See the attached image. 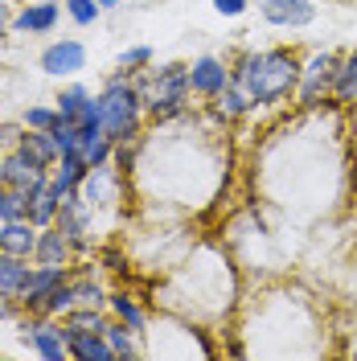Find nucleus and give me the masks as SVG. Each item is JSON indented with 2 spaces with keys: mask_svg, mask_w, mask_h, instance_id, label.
I'll list each match as a JSON object with an SVG mask.
<instances>
[{
  "mask_svg": "<svg viewBox=\"0 0 357 361\" xmlns=\"http://www.w3.org/2000/svg\"><path fill=\"white\" fill-rule=\"evenodd\" d=\"M74 247H70V238L58 230V226H42V234H37V250H33V263H42V267H66Z\"/></svg>",
  "mask_w": 357,
  "mask_h": 361,
  "instance_id": "13",
  "label": "nucleus"
},
{
  "mask_svg": "<svg viewBox=\"0 0 357 361\" xmlns=\"http://www.w3.org/2000/svg\"><path fill=\"white\" fill-rule=\"evenodd\" d=\"M234 82H243L250 103H259V107L284 103L291 90L300 87V58L288 54V49L246 54L243 62H238V70H234Z\"/></svg>",
  "mask_w": 357,
  "mask_h": 361,
  "instance_id": "1",
  "label": "nucleus"
},
{
  "mask_svg": "<svg viewBox=\"0 0 357 361\" xmlns=\"http://www.w3.org/2000/svg\"><path fill=\"white\" fill-rule=\"evenodd\" d=\"M78 128V123H74ZM111 152H115V144L107 140V132L95 123V128H78V148H74V157L83 160L87 169H103L107 160H111Z\"/></svg>",
  "mask_w": 357,
  "mask_h": 361,
  "instance_id": "12",
  "label": "nucleus"
},
{
  "mask_svg": "<svg viewBox=\"0 0 357 361\" xmlns=\"http://www.w3.org/2000/svg\"><path fill=\"white\" fill-rule=\"evenodd\" d=\"M255 4L271 25H284V29H304V25L316 21L313 0H255Z\"/></svg>",
  "mask_w": 357,
  "mask_h": 361,
  "instance_id": "9",
  "label": "nucleus"
},
{
  "mask_svg": "<svg viewBox=\"0 0 357 361\" xmlns=\"http://www.w3.org/2000/svg\"><path fill=\"white\" fill-rule=\"evenodd\" d=\"M21 341L45 361H62L70 357L66 349V333H62V324H54V316H33L29 324H21Z\"/></svg>",
  "mask_w": 357,
  "mask_h": 361,
  "instance_id": "5",
  "label": "nucleus"
},
{
  "mask_svg": "<svg viewBox=\"0 0 357 361\" xmlns=\"http://www.w3.org/2000/svg\"><path fill=\"white\" fill-rule=\"evenodd\" d=\"M95 99H99V123H103L107 140H111L115 148L128 144L140 132V111H144V99H140L135 82H128L123 74L119 78H107Z\"/></svg>",
  "mask_w": 357,
  "mask_h": 361,
  "instance_id": "2",
  "label": "nucleus"
},
{
  "mask_svg": "<svg viewBox=\"0 0 357 361\" xmlns=\"http://www.w3.org/2000/svg\"><path fill=\"white\" fill-rule=\"evenodd\" d=\"M8 29H13V4H8V0H0V42L8 37Z\"/></svg>",
  "mask_w": 357,
  "mask_h": 361,
  "instance_id": "30",
  "label": "nucleus"
},
{
  "mask_svg": "<svg viewBox=\"0 0 357 361\" xmlns=\"http://www.w3.org/2000/svg\"><path fill=\"white\" fill-rule=\"evenodd\" d=\"M54 25H58V4L54 0H37V4H25L21 13H13L17 33H54Z\"/></svg>",
  "mask_w": 357,
  "mask_h": 361,
  "instance_id": "15",
  "label": "nucleus"
},
{
  "mask_svg": "<svg viewBox=\"0 0 357 361\" xmlns=\"http://www.w3.org/2000/svg\"><path fill=\"white\" fill-rule=\"evenodd\" d=\"M17 218H29V193L0 185V222H17Z\"/></svg>",
  "mask_w": 357,
  "mask_h": 361,
  "instance_id": "23",
  "label": "nucleus"
},
{
  "mask_svg": "<svg viewBox=\"0 0 357 361\" xmlns=\"http://www.w3.org/2000/svg\"><path fill=\"white\" fill-rule=\"evenodd\" d=\"M17 148H21L25 157H33L37 164H45V169H54V164H58V157H62V148H58L54 132H33V128H25V132H21Z\"/></svg>",
  "mask_w": 357,
  "mask_h": 361,
  "instance_id": "19",
  "label": "nucleus"
},
{
  "mask_svg": "<svg viewBox=\"0 0 357 361\" xmlns=\"http://www.w3.org/2000/svg\"><path fill=\"white\" fill-rule=\"evenodd\" d=\"M87 173H90L87 164L74 157V152H66V157H58V164L49 169V185H54L62 197H70V193H78V185L87 180Z\"/></svg>",
  "mask_w": 357,
  "mask_h": 361,
  "instance_id": "18",
  "label": "nucleus"
},
{
  "mask_svg": "<svg viewBox=\"0 0 357 361\" xmlns=\"http://www.w3.org/2000/svg\"><path fill=\"white\" fill-rule=\"evenodd\" d=\"M42 70L49 78H70L78 70H87V45L74 42V37H62V42L45 45L42 49Z\"/></svg>",
  "mask_w": 357,
  "mask_h": 361,
  "instance_id": "7",
  "label": "nucleus"
},
{
  "mask_svg": "<svg viewBox=\"0 0 357 361\" xmlns=\"http://www.w3.org/2000/svg\"><path fill=\"white\" fill-rule=\"evenodd\" d=\"M148 62H152V49L148 45H132V49L119 54V70H144Z\"/></svg>",
  "mask_w": 357,
  "mask_h": 361,
  "instance_id": "28",
  "label": "nucleus"
},
{
  "mask_svg": "<svg viewBox=\"0 0 357 361\" xmlns=\"http://www.w3.org/2000/svg\"><path fill=\"white\" fill-rule=\"evenodd\" d=\"M0 164H4V185H8V189H21V193H33V189L49 177V169L37 164L33 157H25L21 148H8V152L0 157Z\"/></svg>",
  "mask_w": 357,
  "mask_h": 361,
  "instance_id": "8",
  "label": "nucleus"
},
{
  "mask_svg": "<svg viewBox=\"0 0 357 361\" xmlns=\"http://www.w3.org/2000/svg\"><path fill=\"white\" fill-rule=\"evenodd\" d=\"M66 279H70V271H66V267H42V263H33V275H29V288H25V292H21V300H17V304H21V312L37 316V308H42V300H45L49 292H54L58 283H66Z\"/></svg>",
  "mask_w": 357,
  "mask_h": 361,
  "instance_id": "10",
  "label": "nucleus"
},
{
  "mask_svg": "<svg viewBox=\"0 0 357 361\" xmlns=\"http://www.w3.org/2000/svg\"><path fill=\"white\" fill-rule=\"evenodd\" d=\"M58 209H62V193H58V189L49 185V177H45L42 185L29 193V222L37 226V230H42V226H54L58 222Z\"/></svg>",
  "mask_w": 357,
  "mask_h": 361,
  "instance_id": "17",
  "label": "nucleus"
},
{
  "mask_svg": "<svg viewBox=\"0 0 357 361\" xmlns=\"http://www.w3.org/2000/svg\"><path fill=\"white\" fill-rule=\"evenodd\" d=\"M107 304L115 308V316H119V320H123L128 329H135V333H144V312L135 308V300H132L128 292H115L111 300H107Z\"/></svg>",
  "mask_w": 357,
  "mask_h": 361,
  "instance_id": "24",
  "label": "nucleus"
},
{
  "mask_svg": "<svg viewBox=\"0 0 357 361\" xmlns=\"http://www.w3.org/2000/svg\"><path fill=\"white\" fill-rule=\"evenodd\" d=\"M29 275H33L29 259L0 250V295H8V300H21V292L29 288Z\"/></svg>",
  "mask_w": 357,
  "mask_h": 361,
  "instance_id": "16",
  "label": "nucleus"
},
{
  "mask_svg": "<svg viewBox=\"0 0 357 361\" xmlns=\"http://www.w3.org/2000/svg\"><path fill=\"white\" fill-rule=\"evenodd\" d=\"M333 82H337V58L333 54H316L308 66H300V103L304 107H316L325 103V94H333Z\"/></svg>",
  "mask_w": 357,
  "mask_h": 361,
  "instance_id": "6",
  "label": "nucleus"
},
{
  "mask_svg": "<svg viewBox=\"0 0 357 361\" xmlns=\"http://www.w3.org/2000/svg\"><path fill=\"white\" fill-rule=\"evenodd\" d=\"M90 222H95V209H90V202L83 197V193L62 197V209H58V222L54 226L70 238L74 255H87L90 250Z\"/></svg>",
  "mask_w": 357,
  "mask_h": 361,
  "instance_id": "4",
  "label": "nucleus"
},
{
  "mask_svg": "<svg viewBox=\"0 0 357 361\" xmlns=\"http://www.w3.org/2000/svg\"><path fill=\"white\" fill-rule=\"evenodd\" d=\"M214 8H218L222 17H243V13H246V0H214Z\"/></svg>",
  "mask_w": 357,
  "mask_h": 361,
  "instance_id": "29",
  "label": "nucleus"
},
{
  "mask_svg": "<svg viewBox=\"0 0 357 361\" xmlns=\"http://www.w3.org/2000/svg\"><path fill=\"white\" fill-rule=\"evenodd\" d=\"M246 107H255V103H250V94L243 90V82H234V78H230V87L218 94V115H222V119H234V115H243Z\"/></svg>",
  "mask_w": 357,
  "mask_h": 361,
  "instance_id": "22",
  "label": "nucleus"
},
{
  "mask_svg": "<svg viewBox=\"0 0 357 361\" xmlns=\"http://www.w3.org/2000/svg\"><path fill=\"white\" fill-rule=\"evenodd\" d=\"M66 13L74 25H95L103 8H99V0H66Z\"/></svg>",
  "mask_w": 357,
  "mask_h": 361,
  "instance_id": "27",
  "label": "nucleus"
},
{
  "mask_svg": "<svg viewBox=\"0 0 357 361\" xmlns=\"http://www.w3.org/2000/svg\"><path fill=\"white\" fill-rule=\"evenodd\" d=\"M115 4H119V0H99V8H115Z\"/></svg>",
  "mask_w": 357,
  "mask_h": 361,
  "instance_id": "31",
  "label": "nucleus"
},
{
  "mask_svg": "<svg viewBox=\"0 0 357 361\" xmlns=\"http://www.w3.org/2000/svg\"><path fill=\"white\" fill-rule=\"evenodd\" d=\"M0 185H4V164H0Z\"/></svg>",
  "mask_w": 357,
  "mask_h": 361,
  "instance_id": "32",
  "label": "nucleus"
},
{
  "mask_svg": "<svg viewBox=\"0 0 357 361\" xmlns=\"http://www.w3.org/2000/svg\"><path fill=\"white\" fill-rule=\"evenodd\" d=\"M337 103H357V49L345 54V62H337V82H333Z\"/></svg>",
  "mask_w": 357,
  "mask_h": 361,
  "instance_id": "20",
  "label": "nucleus"
},
{
  "mask_svg": "<svg viewBox=\"0 0 357 361\" xmlns=\"http://www.w3.org/2000/svg\"><path fill=\"white\" fill-rule=\"evenodd\" d=\"M87 99H90V90L83 87V82H70V87L58 94V103H54V107L62 111V119H74V115L83 111V103H87Z\"/></svg>",
  "mask_w": 357,
  "mask_h": 361,
  "instance_id": "25",
  "label": "nucleus"
},
{
  "mask_svg": "<svg viewBox=\"0 0 357 361\" xmlns=\"http://www.w3.org/2000/svg\"><path fill=\"white\" fill-rule=\"evenodd\" d=\"M37 226L29 222V218H17V222H0V250H8V255H21V259H33V250H37Z\"/></svg>",
  "mask_w": 357,
  "mask_h": 361,
  "instance_id": "14",
  "label": "nucleus"
},
{
  "mask_svg": "<svg viewBox=\"0 0 357 361\" xmlns=\"http://www.w3.org/2000/svg\"><path fill=\"white\" fill-rule=\"evenodd\" d=\"M103 337H107V345H111V353H115V361H128V357H140V345H135V329H128L123 320L119 324H107L103 329Z\"/></svg>",
  "mask_w": 357,
  "mask_h": 361,
  "instance_id": "21",
  "label": "nucleus"
},
{
  "mask_svg": "<svg viewBox=\"0 0 357 361\" xmlns=\"http://www.w3.org/2000/svg\"><path fill=\"white\" fill-rule=\"evenodd\" d=\"M140 99H144V111L152 119H173V115L185 111V99H189V66H160V70H148L140 82Z\"/></svg>",
  "mask_w": 357,
  "mask_h": 361,
  "instance_id": "3",
  "label": "nucleus"
},
{
  "mask_svg": "<svg viewBox=\"0 0 357 361\" xmlns=\"http://www.w3.org/2000/svg\"><path fill=\"white\" fill-rule=\"evenodd\" d=\"M58 119H62V111H58V107H45V103L25 107V115H21V123H25V128H33V132H49Z\"/></svg>",
  "mask_w": 357,
  "mask_h": 361,
  "instance_id": "26",
  "label": "nucleus"
},
{
  "mask_svg": "<svg viewBox=\"0 0 357 361\" xmlns=\"http://www.w3.org/2000/svg\"><path fill=\"white\" fill-rule=\"evenodd\" d=\"M230 70H226V62H218V58H198L193 66H189V87H193V94H201V99H218L226 87H230Z\"/></svg>",
  "mask_w": 357,
  "mask_h": 361,
  "instance_id": "11",
  "label": "nucleus"
}]
</instances>
